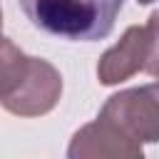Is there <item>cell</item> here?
<instances>
[{
	"mask_svg": "<svg viewBox=\"0 0 159 159\" xmlns=\"http://www.w3.org/2000/svg\"><path fill=\"white\" fill-rule=\"evenodd\" d=\"M124 0H20L27 20L60 40L97 42L104 40Z\"/></svg>",
	"mask_w": 159,
	"mask_h": 159,
	"instance_id": "6da1fadb",
	"label": "cell"
},
{
	"mask_svg": "<svg viewBox=\"0 0 159 159\" xmlns=\"http://www.w3.org/2000/svg\"><path fill=\"white\" fill-rule=\"evenodd\" d=\"M157 20L159 15H149L147 25H132L124 30L122 40L109 47L99 62H97V77L102 84L112 87L119 84L129 77H134L137 72H147V75H157Z\"/></svg>",
	"mask_w": 159,
	"mask_h": 159,
	"instance_id": "7a4b0ae2",
	"label": "cell"
},
{
	"mask_svg": "<svg viewBox=\"0 0 159 159\" xmlns=\"http://www.w3.org/2000/svg\"><path fill=\"white\" fill-rule=\"evenodd\" d=\"M99 117L114 124L124 137L139 144H154L159 139V87L152 82L117 92L104 102Z\"/></svg>",
	"mask_w": 159,
	"mask_h": 159,
	"instance_id": "3957f363",
	"label": "cell"
},
{
	"mask_svg": "<svg viewBox=\"0 0 159 159\" xmlns=\"http://www.w3.org/2000/svg\"><path fill=\"white\" fill-rule=\"evenodd\" d=\"M62 94V77L55 65L40 57L27 60L22 80L10 94L0 99V107L15 117H42L52 112Z\"/></svg>",
	"mask_w": 159,
	"mask_h": 159,
	"instance_id": "277c9868",
	"label": "cell"
},
{
	"mask_svg": "<svg viewBox=\"0 0 159 159\" xmlns=\"http://www.w3.org/2000/svg\"><path fill=\"white\" fill-rule=\"evenodd\" d=\"M70 159H142V144L124 137L114 124L97 117L75 132L70 149Z\"/></svg>",
	"mask_w": 159,
	"mask_h": 159,
	"instance_id": "5b68a950",
	"label": "cell"
},
{
	"mask_svg": "<svg viewBox=\"0 0 159 159\" xmlns=\"http://www.w3.org/2000/svg\"><path fill=\"white\" fill-rule=\"evenodd\" d=\"M27 55L7 37L0 35V99L15 89L27 70Z\"/></svg>",
	"mask_w": 159,
	"mask_h": 159,
	"instance_id": "8992f818",
	"label": "cell"
},
{
	"mask_svg": "<svg viewBox=\"0 0 159 159\" xmlns=\"http://www.w3.org/2000/svg\"><path fill=\"white\" fill-rule=\"evenodd\" d=\"M137 2H139V5H152L154 0H137Z\"/></svg>",
	"mask_w": 159,
	"mask_h": 159,
	"instance_id": "52a82bcc",
	"label": "cell"
},
{
	"mask_svg": "<svg viewBox=\"0 0 159 159\" xmlns=\"http://www.w3.org/2000/svg\"><path fill=\"white\" fill-rule=\"evenodd\" d=\"M0 30H2V10H0Z\"/></svg>",
	"mask_w": 159,
	"mask_h": 159,
	"instance_id": "ba28073f",
	"label": "cell"
}]
</instances>
